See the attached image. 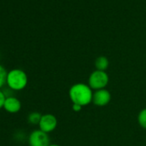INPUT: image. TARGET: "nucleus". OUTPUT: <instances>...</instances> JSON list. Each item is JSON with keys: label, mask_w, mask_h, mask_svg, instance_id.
<instances>
[{"label": "nucleus", "mask_w": 146, "mask_h": 146, "mask_svg": "<svg viewBox=\"0 0 146 146\" xmlns=\"http://www.w3.org/2000/svg\"><path fill=\"white\" fill-rule=\"evenodd\" d=\"M94 91L88 84L77 83L69 90V97L72 104H78L83 108L92 103Z\"/></svg>", "instance_id": "1"}, {"label": "nucleus", "mask_w": 146, "mask_h": 146, "mask_svg": "<svg viewBox=\"0 0 146 146\" xmlns=\"http://www.w3.org/2000/svg\"><path fill=\"white\" fill-rule=\"evenodd\" d=\"M29 82L27 73L22 69H13L8 72L6 84L15 91H20L26 88Z\"/></svg>", "instance_id": "2"}, {"label": "nucleus", "mask_w": 146, "mask_h": 146, "mask_svg": "<svg viewBox=\"0 0 146 146\" xmlns=\"http://www.w3.org/2000/svg\"><path fill=\"white\" fill-rule=\"evenodd\" d=\"M109 83V76L107 71L95 70L90 73L88 78V85L92 90H99L106 89Z\"/></svg>", "instance_id": "3"}, {"label": "nucleus", "mask_w": 146, "mask_h": 146, "mask_svg": "<svg viewBox=\"0 0 146 146\" xmlns=\"http://www.w3.org/2000/svg\"><path fill=\"white\" fill-rule=\"evenodd\" d=\"M29 143L30 146H49V134L42 131L40 129L34 130L29 136Z\"/></svg>", "instance_id": "4"}, {"label": "nucleus", "mask_w": 146, "mask_h": 146, "mask_svg": "<svg viewBox=\"0 0 146 146\" xmlns=\"http://www.w3.org/2000/svg\"><path fill=\"white\" fill-rule=\"evenodd\" d=\"M58 125V119L55 115L52 113H46L42 114L40 121L38 125L39 129L46 133L52 132Z\"/></svg>", "instance_id": "5"}, {"label": "nucleus", "mask_w": 146, "mask_h": 146, "mask_svg": "<svg viewBox=\"0 0 146 146\" xmlns=\"http://www.w3.org/2000/svg\"><path fill=\"white\" fill-rule=\"evenodd\" d=\"M112 99V95L109 90L107 89H102L99 90H96L93 93L92 103L97 107H105L109 104Z\"/></svg>", "instance_id": "6"}, {"label": "nucleus", "mask_w": 146, "mask_h": 146, "mask_svg": "<svg viewBox=\"0 0 146 146\" xmlns=\"http://www.w3.org/2000/svg\"><path fill=\"white\" fill-rule=\"evenodd\" d=\"M4 108L10 113H17L22 108L21 101L15 96H8L5 102Z\"/></svg>", "instance_id": "7"}, {"label": "nucleus", "mask_w": 146, "mask_h": 146, "mask_svg": "<svg viewBox=\"0 0 146 146\" xmlns=\"http://www.w3.org/2000/svg\"><path fill=\"white\" fill-rule=\"evenodd\" d=\"M109 67V60L106 56H99L95 60V68L98 70L106 71Z\"/></svg>", "instance_id": "8"}, {"label": "nucleus", "mask_w": 146, "mask_h": 146, "mask_svg": "<svg viewBox=\"0 0 146 146\" xmlns=\"http://www.w3.org/2000/svg\"><path fill=\"white\" fill-rule=\"evenodd\" d=\"M41 116H42V114L39 112H32L28 116V121L31 125H38L40 121Z\"/></svg>", "instance_id": "9"}, {"label": "nucleus", "mask_w": 146, "mask_h": 146, "mask_svg": "<svg viewBox=\"0 0 146 146\" xmlns=\"http://www.w3.org/2000/svg\"><path fill=\"white\" fill-rule=\"evenodd\" d=\"M137 123L140 127L146 130V108L139 111L137 114Z\"/></svg>", "instance_id": "10"}, {"label": "nucleus", "mask_w": 146, "mask_h": 146, "mask_svg": "<svg viewBox=\"0 0 146 146\" xmlns=\"http://www.w3.org/2000/svg\"><path fill=\"white\" fill-rule=\"evenodd\" d=\"M7 75H8V72L5 70V68L3 65L0 64V89L3 88L6 84Z\"/></svg>", "instance_id": "11"}, {"label": "nucleus", "mask_w": 146, "mask_h": 146, "mask_svg": "<svg viewBox=\"0 0 146 146\" xmlns=\"http://www.w3.org/2000/svg\"><path fill=\"white\" fill-rule=\"evenodd\" d=\"M6 100V96L5 95V93L0 90V109L4 108V105H5V102Z\"/></svg>", "instance_id": "12"}, {"label": "nucleus", "mask_w": 146, "mask_h": 146, "mask_svg": "<svg viewBox=\"0 0 146 146\" xmlns=\"http://www.w3.org/2000/svg\"><path fill=\"white\" fill-rule=\"evenodd\" d=\"M83 109V107L78 105V104H72V110L76 112V113H78L80 112L81 110Z\"/></svg>", "instance_id": "13"}, {"label": "nucleus", "mask_w": 146, "mask_h": 146, "mask_svg": "<svg viewBox=\"0 0 146 146\" xmlns=\"http://www.w3.org/2000/svg\"><path fill=\"white\" fill-rule=\"evenodd\" d=\"M49 146H60V145H58V144H56V143H51Z\"/></svg>", "instance_id": "14"}]
</instances>
